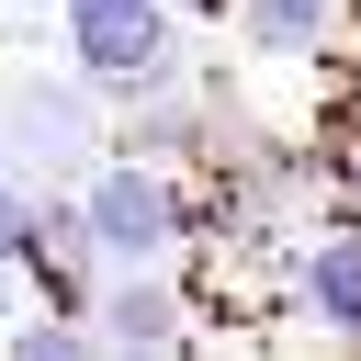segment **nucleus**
Listing matches in <instances>:
<instances>
[{"mask_svg":"<svg viewBox=\"0 0 361 361\" xmlns=\"http://www.w3.org/2000/svg\"><path fill=\"white\" fill-rule=\"evenodd\" d=\"M79 226H90V271H113V259H169L192 203H180V180L147 147H102L79 169Z\"/></svg>","mask_w":361,"mask_h":361,"instance_id":"obj_1","label":"nucleus"},{"mask_svg":"<svg viewBox=\"0 0 361 361\" xmlns=\"http://www.w3.org/2000/svg\"><path fill=\"white\" fill-rule=\"evenodd\" d=\"M56 34L102 102H158L180 79L169 68V0H56Z\"/></svg>","mask_w":361,"mask_h":361,"instance_id":"obj_2","label":"nucleus"},{"mask_svg":"<svg viewBox=\"0 0 361 361\" xmlns=\"http://www.w3.org/2000/svg\"><path fill=\"white\" fill-rule=\"evenodd\" d=\"M0 135H11V158L0 169H45V180H68V169H90L102 158V90L79 79V90H0Z\"/></svg>","mask_w":361,"mask_h":361,"instance_id":"obj_3","label":"nucleus"},{"mask_svg":"<svg viewBox=\"0 0 361 361\" xmlns=\"http://www.w3.org/2000/svg\"><path fill=\"white\" fill-rule=\"evenodd\" d=\"M79 316H90L102 350H180V282H169V259H113V271H90Z\"/></svg>","mask_w":361,"mask_h":361,"instance_id":"obj_4","label":"nucleus"},{"mask_svg":"<svg viewBox=\"0 0 361 361\" xmlns=\"http://www.w3.org/2000/svg\"><path fill=\"white\" fill-rule=\"evenodd\" d=\"M293 293H305V316H316V327L361 338V237H316V248L293 259Z\"/></svg>","mask_w":361,"mask_h":361,"instance_id":"obj_5","label":"nucleus"},{"mask_svg":"<svg viewBox=\"0 0 361 361\" xmlns=\"http://www.w3.org/2000/svg\"><path fill=\"white\" fill-rule=\"evenodd\" d=\"M327 23H338V0H237V34L259 56H316Z\"/></svg>","mask_w":361,"mask_h":361,"instance_id":"obj_6","label":"nucleus"},{"mask_svg":"<svg viewBox=\"0 0 361 361\" xmlns=\"http://www.w3.org/2000/svg\"><path fill=\"white\" fill-rule=\"evenodd\" d=\"M23 248H34V180L0 169V271H23Z\"/></svg>","mask_w":361,"mask_h":361,"instance_id":"obj_7","label":"nucleus"},{"mask_svg":"<svg viewBox=\"0 0 361 361\" xmlns=\"http://www.w3.org/2000/svg\"><path fill=\"white\" fill-rule=\"evenodd\" d=\"M34 11H56V0H34Z\"/></svg>","mask_w":361,"mask_h":361,"instance_id":"obj_8","label":"nucleus"}]
</instances>
